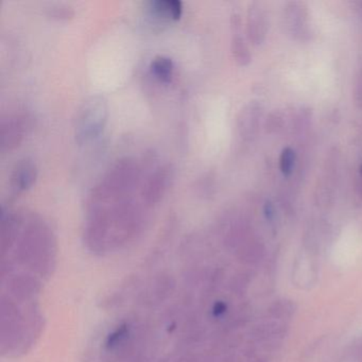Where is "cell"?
Wrapping results in <instances>:
<instances>
[{"mask_svg": "<svg viewBox=\"0 0 362 362\" xmlns=\"http://www.w3.org/2000/svg\"><path fill=\"white\" fill-rule=\"evenodd\" d=\"M109 115V105L103 95L86 97L76 110L74 116V133L80 145L98 137L105 129Z\"/></svg>", "mask_w": 362, "mask_h": 362, "instance_id": "6da1fadb", "label": "cell"}, {"mask_svg": "<svg viewBox=\"0 0 362 362\" xmlns=\"http://www.w3.org/2000/svg\"><path fill=\"white\" fill-rule=\"evenodd\" d=\"M28 127V116L24 113H14L4 118L1 122V147L12 149L24 139Z\"/></svg>", "mask_w": 362, "mask_h": 362, "instance_id": "7a4b0ae2", "label": "cell"}, {"mask_svg": "<svg viewBox=\"0 0 362 362\" xmlns=\"http://www.w3.org/2000/svg\"><path fill=\"white\" fill-rule=\"evenodd\" d=\"M37 167L30 158H21L12 169L11 186L18 192L29 189L37 181Z\"/></svg>", "mask_w": 362, "mask_h": 362, "instance_id": "3957f363", "label": "cell"}, {"mask_svg": "<svg viewBox=\"0 0 362 362\" xmlns=\"http://www.w3.org/2000/svg\"><path fill=\"white\" fill-rule=\"evenodd\" d=\"M173 177V169L167 166L160 167L151 175L149 181L144 186V200L148 203H156L162 198L169 185V180Z\"/></svg>", "mask_w": 362, "mask_h": 362, "instance_id": "277c9868", "label": "cell"}, {"mask_svg": "<svg viewBox=\"0 0 362 362\" xmlns=\"http://www.w3.org/2000/svg\"><path fill=\"white\" fill-rule=\"evenodd\" d=\"M149 9L154 16L163 20H177L183 12L181 0H152Z\"/></svg>", "mask_w": 362, "mask_h": 362, "instance_id": "5b68a950", "label": "cell"}, {"mask_svg": "<svg viewBox=\"0 0 362 362\" xmlns=\"http://www.w3.org/2000/svg\"><path fill=\"white\" fill-rule=\"evenodd\" d=\"M151 73L163 82H169L173 79L175 71V63L170 57L158 54L152 59L150 63Z\"/></svg>", "mask_w": 362, "mask_h": 362, "instance_id": "8992f818", "label": "cell"}, {"mask_svg": "<svg viewBox=\"0 0 362 362\" xmlns=\"http://www.w3.org/2000/svg\"><path fill=\"white\" fill-rule=\"evenodd\" d=\"M233 30H234V39H233V54L238 62L245 64L249 60L247 47L245 41L240 37V20L238 16H234L232 18Z\"/></svg>", "mask_w": 362, "mask_h": 362, "instance_id": "52a82bcc", "label": "cell"}, {"mask_svg": "<svg viewBox=\"0 0 362 362\" xmlns=\"http://www.w3.org/2000/svg\"><path fill=\"white\" fill-rule=\"evenodd\" d=\"M45 13L54 20H69L75 16V9L71 4L52 3L48 4L44 9Z\"/></svg>", "mask_w": 362, "mask_h": 362, "instance_id": "ba28073f", "label": "cell"}, {"mask_svg": "<svg viewBox=\"0 0 362 362\" xmlns=\"http://www.w3.org/2000/svg\"><path fill=\"white\" fill-rule=\"evenodd\" d=\"M293 165L294 152L287 148V149L284 150L281 158H279V167H281V173L285 175H289L292 173Z\"/></svg>", "mask_w": 362, "mask_h": 362, "instance_id": "9c48e42d", "label": "cell"}]
</instances>
